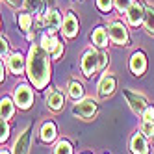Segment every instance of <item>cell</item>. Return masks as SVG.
I'll list each match as a JSON object with an SVG mask.
<instances>
[{
    "instance_id": "1",
    "label": "cell",
    "mask_w": 154,
    "mask_h": 154,
    "mask_svg": "<svg viewBox=\"0 0 154 154\" xmlns=\"http://www.w3.org/2000/svg\"><path fill=\"white\" fill-rule=\"evenodd\" d=\"M28 76L30 80L34 82V85L37 89H43L48 82V72H50V67H48V56H47V50L39 47V45H34L30 48V54H28Z\"/></svg>"
},
{
    "instance_id": "2",
    "label": "cell",
    "mask_w": 154,
    "mask_h": 154,
    "mask_svg": "<svg viewBox=\"0 0 154 154\" xmlns=\"http://www.w3.org/2000/svg\"><path fill=\"white\" fill-rule=\"evenodd\" d=\"M98 67H100V54H97L93 50L85 52V56L82 60V71L85 72V76H91Z\"/></svg>"
},
{
    "instance_id": "3",
    "label": "cell",
    "mask_w": 154,
    "mask_h": 154,
    "mask_svg": "<svg viewBox=\"0 0 154 154\" xmlns=\"http://www.w3.org/2000/svg\"><path fill=\"white\" fill-rule=\"evenodd\" d=\"M32 100H34V93H32L30 87H26V85L17 87V91H15V104H17L19 108L26 109V108L32 104Z\"/></svg>"
},
{
    "instance_id": "4",
    "label": "cell",
    "mask_w": 154,
    "mask_h": 154,
    "mask_svg": "<svg viewBox=\"0 0 154 154\" xmlns=\"http://www.w3.org/2000/svg\"><path fill=\"white\" fill-rule=\"evenodd\" d=\"M72 112H74L76 115L87 119V117H91V115L97 112V102L93 100V98H85V100H82V102H78V104L74 106Z\"/></svg>"
},
{
    "instance_id": "5",
    "label": "cell",
    "mask_w": 154,
    "mask_h": 154,
    "mask_svg": "<svg viewBox=\"0 0 154 154\" xmlns=\"http://www.w3.org/2000/svg\"><path fill=\"white\" fill-rule=\"evenodd\" d=\"M108 34L112 37L117 45H125L126 39H128V34H126V28L121 24V23H112L108 28Z\"/></svg>"
},
{
    "instance_id": "6",
    "label": "cell",
    "mask_w": 154,
    "mask_h": 154,
    "mask_svg": "<svg viewBox=\"0 0 154 154\" xmlns=\"http://www.w3.org/2000/svg\"><path fill=\"white\" fill-rule=\"evenodd\" d=\"M143 20H145V11H143V8L139 4H132L130 9H128V23L132 26H137L141 24Z\"/></svg>"
},
{
    "instance_id": "7",
    "label": "cell",
    "mask_w": 154,
    "mask_h": 154,
    "mask_svg": "<svg viewBox=\"0 0 154 154\" xmlns=\"http://www.w3.org/2000/svg\"><path fill=\"white\" fill-rule=\"evenodd\" d=\"M63 34L67 37H74L78 34V20H76V17L72 13H69L63 19Z\"/></svg>"
},
{
    "instance_id": "8",
    "label": "cell",
    "mask_w": 154,
    "mask_h": 154,
    "mask_svg": "<svg viewBox=\"0 0 154 154\" xmlns=\"http://www.w3.org/2000/svg\"><path fill=\"white\" fill-rule=\"evenodd\" d=\"M145 67H147L145 56H143L141 52H136L134 56H132V60H130V69H132V72H134V74H143Z\"/></svg>"
},
{
    "instance_id": "9",
    "label": "cell",
    "mask_w": 154,
    "mask_h": 154,
    "mask_svg": "<svg viewBox=\"0 0 154 154\" xmlns=\"http://www.w3.org/2000/svg\"><path fill=\"white\" fill-rule=\"evenodd\" d=\"M115 89V80L112 78V76H104L100 85H98V95L100 97H108V95H112Z\"/></svg>"
},
{
    "instance_id": "10",
    "label": "cell",
    "mask_w": 154,
    "mask_h": 154,
    "mask_svg": "<svg viewBox=\"0 0 154 154\" xmlns=\"http://www.w3.org/2000/svg\"><path fill=\"white\" fill-rule=\"evenodd\" d=\"M130 149H132V152H134V154H147V143H145V139H143V136L136 134L134 137H132Z\"/></svg>"
},
{
    "instance_id": "11",
    "label": "cell",
    "mask_w": 154,
    "mask_h": 154,
    "mask_svg": "<svg viewBox=\"0 0 154 154\" xmlns=\"http://www.w3.org/2000/svg\"><path fill=\"white\" fill-rule=\"evenodd\" d=\"M28 145H30V132L24 130L23 134H20V137L17 139V143H15V154H26Z\"/></svg>"
},
{
    "instance_id": "12",
    "label": "cell",
    "mask_w": 154,
    "mask_h": 154,
    "mask_svg": "<svg viewBox=\"0 0 154 154\" xmlns=\"http://www.w3.org/2000/svg\"><path fill=\"white\" fill-rule=\"evenodd\" d=\"M8 63H9L11 72H15V74H20L23 69H24V58L20 56V54H13V56L8 60Z\"/></svg>"
},
{
    "instance_id": "13",
    "label": "cell",
    "mask_w": 154,
    "mask_h": 154,
    "mask_svg": "<svg viewBox=\"0 0 154 154\" xmlns=\"http://www.w3.org/2000/svg\"><path fill=\"white\" fill-rule=\"evenodd\" d=\"M47 104H48V108H52V109H60V108L63 106V95L58 93V91H52V93L47 97Z\"/></svg>"
},
{
    "instance_id": "14",
    "label": "cell",
    "mask_w": 154,
    "mask_h": 154,
    "mask_svg": "<svg viewBox=\"0 0 154 154\" xmlns=\"http://www.w3.org/2000/svg\"><path fill=\"white\" fill-rule=\"evenodd\" d=\"M54 137H56V126H54L52 123L43 125V128H41V139L43 141H52Z\"/></svg>"
},
{
    "instance_id": "15",
    "label": "cell",
    "mask_w": 154,
    "mask_h": 154,
    "mask_svg": "<svg viewBox=\"0 0 154 154\" xmlns=\"http://www.w3.org/2000/svg\"><path fill=\"white\" fill-rule=\"evenodd\" d=\"M0 104H2V106H0V115H2L4 121H8L9 117L13 115V104H11L9 98H2V102H0Z\"/></svg>"
},
{
    "instance_id": "16",
    "label": "cell",
    "mask_w": 154,
    "mask_h": 154,
    "mask_svg": "<svg viewBox=\"0 0 154 154\" xmlns=\"http://www.w3.org/2000/svg\"><path fill=\"white\" fill-rule=\"evenodd\" d=\"M93 41H95V45L98 47H106L108 45V32L104 28H98L93 32Z\"/></svg>"
},
{
    "instance_id": "17",
    "label": "cell",
    "mask_w": 154,
    "mask_h": 154,
    "mask_svg": "<svg viewBox=\"0 0 154 154\" xmlns=\"http://www.w3.org/2000/svg\"><path fill=\"white\" fill-rule=\"evenodd\" d=\"M41 43H43V48L45 50H48V52H54L58 47H60V43L54 39V37H48V35H43V39H41Z\"/></svg>"
},
{
    "instance_id": "18",
    "label": "cell",
    "mask_w": 154,
    "mask_h": 154,
    "mask_svg": "<svg viewBox=\"0 0 154 154\" xmlns=\"http://www.w3.org/2000/svg\"><path fill=\"white\" fill-rule=\"evenodd\" d=\"M47 24H48L50 30H56L60 26V13L58 11H50L48 17H47Z\"/></svg>"
},
{
    "instance_id": "19",
    "label": "cell",
    "mask_w": 154,
    "mask_h": 154,
    "mask_svg": "<svg viewBox=\"0 0 154 154\" xmlns=\"http://www.w3.org/2000/svg\"><path fill=\"white\" fill-rule=\"evenodd\" d=\"M145 26L150 34H154V9L152 8H149L145 11Z\"/></svg>"
},
{
    "instance_id": "20",
    "label": "cell",
    "mask_w": 154,
    "mask_h": 154,
    "mask_svg": "<svg viewBox=\"0 0 154 154\" xmlns=\"http://www.w3.org/2000/svg\"><path fill=\"white\" fill-rule=\"evenodd\" d=\"M69 93H71L72 98H80V97L84 95V89H82V85H80L78 82H72V84L69 85Z\"/></svg>"
},
{
    "instance_id": "21",
    "label": "cell",
    "mask_w": 154,
    "mask_h": 154,
    "mask_svg": "<svg viewBox=\"0 0 154 154\" xmlns=\"http://www.w3.org/2000/svg\"><path fill=\"white\" fill-rule=\"evenodd\" d=\"M54 154H72V149H71V145H69L67 141H60Z\"/></svg>"
},
{
    "instance_id": "22",
    "label": "cell",
    "mask_w": 154,
    "mask_h": 154,
    "mask_svg": "<svg viewBox=\"0 0 154 154\" xmlns=\"http://www.w3.org/2000/svg\"><path fill=\"white\" fill-rule=\"evenodd\" d=\"M141 134H145V136H152V134H154V123L143 121V125H141Z\"/></svg>"
},
{
    "instance_id": "23",
    "label": "cell",
    "mask_w": 154,
    "mask_h": 154,
    "mask_svg": "<svg viewBox=\"0 0 154 154\" xmlns=\"http://www.w3.org/2000/svg\"><path fill=\"white\" fill-rule=\"evenodd\" d=\"M19 24L23 30H30V24H32V17L30 15H20L19 17Z\"/></svg>"
},
{
    "instance_id": "24",
    "label": "cell",
    "mask_w": 154,
    "mask_h": 154,
    "mask_svg": "<svg viewBox=\"0 0 154 154\" xmlns=\"http://www.w3.org/2000/svg\"><path fill=\"white\" fill-rule=\"evenodd\" d=\"M97 4H98V8H100L102 11H109L112 6L115 4V0H97Z\"/></svg>"
},
{
    "instance_id": "25",
    "label": "cell",
    "mask_w": 154,
    "mask_h": 154,
    "mask_svg": "<svg viewBox=\"0 0 154 154\" xmlns=\"http://www.w3.org/2000/svg\"><path fill=\"white\" fill-rule=\"evenodd\" d=\"M115 6H117L119 11H126L132 6V0H115Z\"/></svg>"
},
{
    "instance_id": "26",
    "label": "cell",
    "mask_w": 154,
    "mask_h": 154,
    "mask_svg": "<svg viewBox=\"0 0 154 154\" xmlns=\"http://www.w3.org/2000/svg\"><path fill=\"white\" fill-rule=\"evenodd\" d=\"M24 6H26L28 9L39 11V9H41V0H24Z\"/></svg>"
},
{
    "instance_id": "27",
    "label": "cell",
    "mask_w": 154,
    "mask_h": 154,
    "mask_svg": "<svg viewBox=\"0 0 154 154\" xmlns=\"http://www.w3.org/2000/svg\"><path fill=\"white\" fill-rule=\"evenodd\" d=\"M143 121H149V123H154V108H145L143 112Z\"/></svg>"
},
{
    "instance_id": "28",
    "label": "cell",
    "mask_w": 154,
    "mask_h": 154,
    "mask_svg": "<svg viewBox=\"0 0 154 154\" xmlns=\"http://www.w3.org/2000/svg\"><path fill=\"white\" fill-rule=\"evenodd\" d=\"M0 128H2V130H0V132H2V134H0V139L6 141V139H8V136H9V126H8V123H6L4 119H2V126H0Z\"/></svg>"
},
{
    "instance_id": "29",
    "label": "cell",
    "mask_w": 154,
    "mask_h": 154,
    "mask_svg": "<svg viewBox=\"0 0 154 154\" xmlns=\"http://www.w3.org/2000/svg\"><path fill=\"white\" fill-rule=\"evenodd\" d=\"M6 2L11 6V8H20V6H24V0H6Z\"/></svg>"
},
{
    "instance_id": "30",
    "label": "cell",
    "mask_w": 154,
    "mask_h": 154,
    "mask_svg": "<svg viewBox=\"0 0 154 154\" xmlns=\"http://www.w3.org/2000/svg\"><path fill=\"white\" fill-rule=\"evenodd\" d=\"M6 50H8V43H6V41H4V39H2V54H4V52H6Z\"/></svg>"
},
{
    "instance_id": "31",
    "label": "cell",
    "mask_w": 154,
    "mask_h": 154,
    "mask_svg": "<svg viewBox=\"0 0 154 154\" xmlns=\"http://www.w3.org/2000/svg\"><path fill=\"white\" fill-rule=\"evenodd\" d=\"M2 154H9V152H8V150H2Z\"/></svg>"
}]
</instances>
